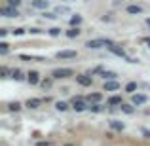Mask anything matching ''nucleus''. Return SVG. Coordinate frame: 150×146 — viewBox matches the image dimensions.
Listing matches in <instances>:
<instances>
[{
  "mask_svg": "<svg viewBox=\"0 0 150 146\" xmlns=\"http://www.w3.org/2000/svg\"><path fill=\"white\" fill-rule=\"evenodd\" d=\"M72 108L76 110V112H84V110L88 108V106L84 104V101H82L80 97H74V99H72Z\"/></svg>",
  "mask_w": 150,
  "mask_h": 146,
  "instance_id": "nucleus-9",
  "label": "nucleus"
},
{
  "mask_svg": "<svg viewBox=\"0 0 150 146\" xmlns=\"http://www.w3.org/2000/svg\"><path fill=\"white\" fill-rule=\"evenodd\" d=\"M19 4H21V0H8V6H13V8H17Z\"/></svg>",
  "mask_w": 150,
  "mask_h": 146,
  "instance_id": "nucleus-31",
  "label": "nucleus"
},
{
  "mask_svg": "<svg viewBox=\"0 0 150 146\" xmlns=\"http://www.w3.org/2000/svg\"><path fill=\"white\" fill-rule=\"evenodd\" d=\"M125 11L127 13H131V15H137V13H143V6H139V4H131V6H127L125 8Z\"/></svg>",
  "mask_w": 150,
  "mask_h": 146,
  "instance_id": "nucleus-11",
  "label": "nucleus"
},
{
  "mask_svg": "<svg viewBox=\"0 0 150 146\" xmlns=\"http://www.w3.org/2000/svg\"><path fill=\"white\" fill-rule=\"evenodd\" d=\"M51 82H53V80H42L40 84H42V87H44V89H50L51 87Z\"/></svg>",
  "mask_w": 150,
  "mask_h": 146,
  "instance_id": "nucleus-29",
  "label": "nucleus"
},
{
  "mask_svg": "<svg viewBox=\"0 0 150 146\" xmlns=\"http://www.w3.org/2000/svg\"><path fill=\"white\" fill-rule=\"evenodd\" d=\"M88 108L91 110V112H101V110H103V108H101V104H97V102H93V104H89Z\"/></svg>",
  "mask_w": 150,
  "mask_h": 146,
  "instance_id": "nucleus-28",
  "label": "nucleus"
},
{
  "mask_svg": "<svg viewBox=\"0 0 150 146\" xmlns=\"http://www.w3.org/2000/svg\"><path fill=\"white\" fill-rule=\"evenodd\" d=\"M95 72H99L105 80H116L118 78V74L116 72H112V70H103V68H95Z\"/></svg>",
  "mask_w": 150,
  "mask_h": 146,
  "instance_id": "nucleus-10",
  "label": "nucleus"
},
{
  "mask_svg": "<svg viewBox=\"0 0 150 146\" xmlns=\"http://www.w3.org/2000/svg\"><path fill=\"white\" fill-rule=\"evenodd\" d=\"M44 17L53 21V19H57V13H55V11H44Z\"/></svg>",
  "mask_w": 150,
  "mask_h": 146,
  "instance_id": "nucleus-26",
  "label": "nucleus"
},
{
  "mask_svg": "<svg viewBox=\"0 0 150 146\" xmlns=\"http://www.w3.org/2000/svg\"><path fill=\"white\" fill-rule=\"evenodd\" d=\"M55 108H57L59 112H65V110H69V104H67L65 101H57L55 102Z\"/></svg>",
  "mask_w": 150,
  "mask_h": 146,
  "instance_id": "nucleus-20",
  "label": "nucleus"
},
{
  "mask_svg": "<svg viewBox=\"0 0 150 146\" xmlns=\"http://www.w3.org/2000/svg\"><path fill=\"white\" fill-rule=\"evenodd\" d=\"M101 99H103L101 93H91V95H89V101H93V102H99Z\"/></svg>",
  "mask_w": 150,
  "mask_h": 146,
  "instance_id": "nucleus-25",
  "label": "nucleus"
},
{
  "mask_svg": "<svg viewBox=\"0 0 150 146\" xmlns=\"http://www.w3.org/2000/svg\"><path fill=\"white\" fill-rule=\"evenodd\" d=\"M65 34H67V36H69V38H78V36H80V34H82V30L78 29V27H70V29L67 30Z\"/></svg>",
  "mask_w": 150,
  "mask_h": 146,
  "instance_id": "nucleus-15",
  "label": "nucleus"
},
{
  "mask_svg": "<svg viewBox=\"0 0 150 146\" xmlns=\"http://www.w3.org/2000/svg\"><path fill=\"white\" fill-rule=\"evenodd\" d=\"M146 25H148V27H150V17H148V19H146Z\"/></svg>",
  "mask_w": 150,
  "mask_h": 146,
  "instance_id": "nucleus-38",
  "label": "nucleus"
},
{
  "mask_svg": "<svg viewBox=\"0 0 150 146\" xmlns=\"http://www.w3.org/2000/svg\"><path fill=\"white\" fill-rule=\"evenodd\" d=\"M82 25V15L74 13L72 17H70V27H80Z\"/></svg>",
  "mask_w": 150,
  "mask_h": 146,
  "instance_id": "nucleus-16",
  "label": "nucleus"
},
{
  "mask_svg": "<svg viewBox=\"0 0 150 146\" xmlns=\"http://www.w3.org/2000/svg\"><path fill=\"white\" fill-rule=\"evenodd\" d=\"M0 15H4V17H19V11H17V8L6 4V6L0 8Z\"/></svg>",
  "mask_w": 150,
  "mask_h": 146,
  "instance_id": "nucleus-4",
  "label": "nucleus"
},
{
  "mask_svg": "<svg viewBox=\"0 0 150 146\" xmlns=\"http://www.w3.org/2000/svg\"><path fill=\"white\" fill-rule=\"evenodd\" d=\"M11 78L13 80H17V82H21V80H25V76H23V72L19 68H15V70H11Z\"/></svg>",
  "mask_w": 150,
  "mask_h": 146,
  "instance_id": "nucleus-19",
  "label": "nucleus"
},
{
  "mask_svg": "<svg viewBox=\"0 0 150 146\" xmlns=\"http://www.w3.org/2000/svg\"><path fill=\"white\" fill-rule=\"evenodd\" d=\"M69 11V8H65V6H57L55 8V13H67Z\"/></svg>",
  "mask_w": 150,
  "mask_h": 146,
  "instance_id": "nucleus-30",
  "label": "nucleus"
},
{
  "mask_svg": "<svg viewBox=\"0 0 150 146\" xmlns=\"http://www.w3.org/2000/svg\"><path fill=\"white\" fill-rule=\"evenodd\" d=\"M146 101H148V97H146V95H141V93H133V97H131V102H133L135 106L144 104Z\"/></svg>",
  "mask_w": 150,
  "mask_h": 146,
  "instance_id": "nucleus-8",
  "label": "nucleus"
},
{
  "mask_svg": "<svg viewBox=\"0 0 150 146\" xmlns=\"http://www.w3.org/2000/svg\"><path fill=\"white\" fill-rule=\"evenodd\" d=\"M0 74H2V76L6 78V74H8V68H6V66H2V68H0Z\"/></svg>",
  "mask_w": 150,
  "mask_h": 146,
  "instance_id": "nucleus-34",
  "label": "nucleus"
},
{
  "mask_svg": "<svg viewBox=\"0 0 150 146\" xmlns=\"http://www.w3.org/2000/svg\"><path fill=\"white\" fill-rule=\"evenodd\" d=\"M63 146H74V144H70V142H69V144H63Z\"/></svg>",
  "mask_w": 150,
  "mask_h": 146,
  "instance_id": "nucleus-39",
  "label": "nucleus"
},
{
  "mask_svg": "<svg viewBox=\"0 0 150 146\" xmlns=\"http://www.w3.org/2000/svg\"><path fill=\"white\" fill-rule=\"evenodd\" d=\"M29 32H30V34H42V29H30Z\"/></svg>",
  "mask_w": 150,
  "mask_h": 146,
  "instance_id": "nucleus-33",
  "label": "nucleus"
},
{
  "mask_svg": "<svg viewBox=\"0 0 150 146\" xmlns=\"http://www.w3.org/2000/svg\"><path fill=\"white\" fill-rule=\"evenodd\" d=\"M40 102H42L40 99H29V101H27L25 104L29 106V108H38V106H40Z\"/></svg>",
  "mask_w": 150,
  "mask_h": 146,
  "instance_id": "nucleus-18",
  "label": "nucleus"
},
{
  "mask_svg": "<svg viewBox=\"0 0 150 146\" xmlns=\"http://www.w3.org/2000/svg\"><path fill=\"white\" fill-rule=\"evenodd\" d=\"M118 87H120V84L116 80H106L105 82V91H116Z\"/></svg>",
  "mask_w": 150,
  "mask_h": 146,
  "instance_id": "nucleus-13",
  "label": "nucleus"
},
{
  "mask_svg": "<svg viewBox=\"0 0 150 146\" xmlns=\"http://www.w3.org/2000/svg\"><path fill=\"white\" fill-rule=\"evenodd\" d=\"M70 76H74L72 68H55L53 72H51V78H53V80H59V78H70Z\"/></svg>",
  "mask_w": 150,
  "mask_h": 146,
  "instance_id": "nucleus-2",
  "label": "nucleus"
},
{
  "mask_svg": "<svg viewBox=\"0 0 150 146\" xmlns=\"http://www.w3.org/2000/svg\"><path fill=\"white\" fill-rule=\"evenodd\" d=\"M6 34H8V29H0V36L4 38V36H6Z\"/></svg>",
  "mask_w": 150,
  "mask_h": 146,
  "instance_id": "nucleus-36",
  "label": "nucleus"
},
{
  "mask_svg": "<svg viewBox=\"0 0 150 146\" xmlns=\"http://www.w3.org/2000/svg\"><path fill=\"white\" fill-rule=\"evenodd\" d=\"M30 6L36 8V10H46V8L50 6V2H48V0H33V2H30Z\"/></svg>",
  "mask_w": 150,
  "mask_h": 146,
  "instance_id": "nucleus-12",
  "label": "nucleus"
},
{
  "mask_svg": "<svg viewBox=\"0 0 150 146\" xmlns=\"http://www.w3.org/2000/svg\"><path fill=\"white\" fill-rule=\"evenodd\" d=\"M143 42H146V44H148V48H150V38H144Z\"/></svg>",
  "mask_w": 150,
  "mask_h": 146,
  "instance_id": "nucleus-37",
  "label": "nucleus"
},
{
  "mask_svg": "<svg viewBox=\"0 0 150 146\" xmlns=\"http://www.w3.org/2000/svg\"><path fill=\"white\" fill-rule=\"evenodd\" d=\"M110 127H112L114 131H124L125 125H124V121H120V120H110Z\"/></svg>",
  "mask_w": 150,
  "mask_h": 146,
  "instance_id": "nucleus-14",
  "label": "nucleus"
},
{
  "mask_svg": "<svg viewBox=\"0 0 150 146\" xmlns=\"http://www.w3.org/2000/svg\"><path fill=\"white\" fill-rule=\"evenodd\" d=\"M76 82L82 85V87H89V85L93 84V80H91V76H89V74H78V76H76Z\"/></svg>",
  "mask_w": 150,
  "mask_h": 146,
  "instance_id": "nucleus-5",
  "label": "nucleus"
},
{
  "mask_svg": "<svg viewBox=\"0 0 150 146\" xmlns=\"http://www.w3.org/2000/svg\"><path fill=\"white\" fill-rule=\"evenodd\" d=\"M65 2H72V0H65Z\"/></svg>",
  "mask_w": 150,
  "mask_h": 146,
  "instance_id": "nucleus-40",
  "label": "nucleus"
},
{
  "mask_svg": "<svg viewBox=\"0 0 150 146\" xmlns=\"http://www.w3.org/2000/svg\"><path fill=\"white\" fill-rule=\"evenodd\" d=\"M76 55L78 53L74 49H61V51H57V59H74Z\"/></svg>",
  "mask_w": 150,
  "mask_h": 146,
  "instance_id": "nucleus-6",
  "label": "nucleus"
},
{
  "mask_svg": "<svg viewBox=\"0 0 150 146\" xmlns=\"http://www.w3.org/2000/svg\"><path fill=\"white\" fill-rule=\"evenodd\" d=\"M112 44H114L112 40L101 38V40H88V42H86V48H89V49H99V48H103V46H112Z\"/></svg>",
  "mask_w": 150,
  "mask_h": 146,
  "instance_id": "nucleus-1",
  "label": "nucleus"
},
{
  "mask_svg": "<svg viewBox=\"0 0 150 146\" xmlns=\"http://www.w3.org/2000/svg\"><path fill=\"white\" fill-rule=\"evenodd\" d=\"M48 34L50 36H61V29H59V27H53V29L48 30Z\"/></svg>",
  "mask_w": 150,
  "mask_h": 146,
  "instance_id": "nucleus-23",
  "label": "nucleus"
},
{
  "mask_svg": "<svg viewBox=\"0 0 150 146\" xmlns=\"http://www.w3.org/2000/svg\"><path fill=\"white\" fill-rule=\"evenodd\" d=\"M8 110H11V112H19V110H21V102H10V104H8Z\"/></svg>",
  "mask_w": 150,
  "mask_h": 146,
  "instance_id": "nucleus-21",
  "label": "nucleus"
},
{
  "mask_svg": "<svg viewBox=\"0 0 150 146\" xmlns=\"http://www.w3.org/2000/svg\"><path fill=\"white\" fill-rule=\"evenodd\" d=\"M143 135L146 137V139H150V129H143Z\"/></svg>",
  "mask_w": 150,
  "mask_h": 146,
  "instance_id": "nucleus-35",
  "label": "nucleus"
},
{
  "mask_svg": "<svg viewBox=\"0 0 150 146\" xmlns=\"http://www.w3.org/2000/svg\"><path fill=\"white\" fill-rule=\"evenodd\" d=\"M120 108H122V112H125V114H133V106L131 104H120Z\"/></svg>",
  "mask_w": 150,
  "mask_h": 146,
  "instance_id": "nucleus-24",
  "label": "nucleus"
},
{
  "mask_svg": "<svg viewBox=\"0 0 150 146\" xmlns=\"http://www.w3.org/2000/svg\"><path fill=\"white\" fill-rule=\"evenodd\" d=\"M125 91H127V93H131V95H133V93L137 91V84H135V82H129V84L125 85Z\"/></svg>",
  "mask_w": 150,
  "mask_h": 146,
  "instance_id": "nucleus-22",
  "label": "nucleus"
},
{
  "mask_svg": "<svg viewBox=\"0 0 150 146\" xmlns=\"http://www.w3.org/2000/svg\"><path fill=\"white\" fill-rule=\"evenodd\" d=\"M27 82H29L30 85H36V84H40V74H38L36 70H30V72L27 74Z\"/></svg>",
  "mask_w": 150,
  "mask_h": 146,
  "instance_id": "nucleus-7",
  "label": "nucleus"
},
{
  "mask_svg": "<svg viewBox=\"0 0 150 146\" xmlns=\"http://www.w3.org/2000/svg\"><path fill=\"white\" fill-rule=\"evenodd\" d=\"M106 48H108V51H112V53H114V55H118V57H122V59H125V61H127V63H137V61H135V59H131V57H127V53H125V51H124V49H122V48H118V46H116V44H112V46H106Z\"/></svg>",
  "mask_w": 150,
  "mask_h": 146,
  "instance_id": "nucleus-3",
  "label": "nucleus"
},
{
  "mask_svg": "<svg viewBox=\"0 0 150 146\" xmlns=\"http://www.w3.org/2000/svg\"><path fill=\"white\" fill-rule=\"evenodd\" d=\"M11 32H13L15 36H21V34H25V29H13Z\"/></svg>",
  "mask_w": 150,
  "mask_h": 146,
  "instance_id": "nucleus-32",
  "label": "nucleus"
},
{
  "mask_svg": "<svg viewBox=\"0 0 150 146\" xmlns=\"http://www.w3.org/2000/svg\"><path fill=\"white\" fill-rule=\"evenodd\" d=\"M108 104L110 106H118V104H124V102H122V97L120 95H112L108 99Z\"/></svg>",
  "mask_w": 150,
  "mask_h": 146,
  "instance_id": "nucleus-17",
  "label": "nucleus"
},
{
  "mask_svg": "<svg viewBox=\"0 0 150 146\" xmlns=\"http://www.w3.org/2000/svg\"><path fill=\"white\" fill-rule=\"evenodd\" d=\"M8 51H10V46H8L6 42H2V44H0V53H2V55H6Z\"/></svg>",
  "mask_w": 150,
  "mask_h": 146,
  "instance_id": "nucleus-27",
  "label": "nucleus"
}]
</instances>
